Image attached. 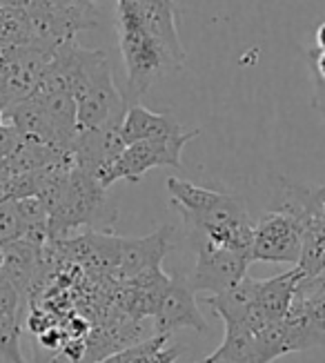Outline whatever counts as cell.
<instances>
[{"instance_id": "obj_1", "label": "cell", "mask_w": 325, "mask_h": 363, "mask_svg": "<svg viewBox=\"0 0 325 363\" xmlns=\"http://www.w3.org/2000/svg\"><path fill=\"white\" fill-rule=\"evenodd\" d=\"M116 27L130 96H143L154 83L185 65L183 45L169 43L127 0H116Z\"/></svg>"}, {"instance_id": "obj_2", "label": "cell", "mask_w": 325, "mask_h": 363, "mask_svg": "<svg viewBox=\"0 0 325 363\" xmlns=\"http://www.w3.org/2000/svg\"><path fill=\"white\" fill-rule=\"evenodd\" d=\"M116 220V205L107 199V189L87 172L72 167L65 192L56 210L50 214V241L65 236L81 225L112 228Z\"/></svg>"}, {"instance_id": "obj_3", "label": "cell", "mask_w": 325, "mask_h": 363, "mask_svg": "<svg viewBox=\"0 0 325 363\" xmlns=\"http://www.w3.org/2000/svg\"><path fill=\"white\" fill-rule=\"evenodd\" d=\"M198 136V130H185L178 136L169 138H156V140H138L122 150L118 161L112 167V185L116 181H130L138 183L149 169L154 167H181L183 161V147L190 143L192 138Z\"/></svg>"}, {"instance_id": "obj_4", "label": "cell", "mask_w": 325, "mask_h": 363, "mask_svg": "<svg viewBox=\"0 0 325 363\" xmlns=\"http://www.w3.org/2000/svg\"><path fill=\"white\" fill-rule=\"evenodd\" d=\"M196 267L192 277H188L194 290L219 294L236 286L243 277H247L250 257L241 255V252L214 245L200 234L196 239Z\"/></svg>"}, {"instance_id": "obj_5", "label": "cell", "mask_w": 325, "mask_h": 363, "mask_svg": "<svg viewBox=\"0 0 325 363\" xmlns=\"http://www.w3.org/2000/svg\"><path fill=\"white\" fill-rule=\"evenodd\" d=\"M303 252V232L294 218L283 212H268L254 225L252 261L263 263H294Z\"/></svg>"}, {"instance_id": "obj_6", "label": "cell", "mask_w": 325, "mask_h": 363, "mask_svg": "<svg viewBox=\"0 0 325 363\" xmlns=\"http://www.w3.org/2000/svg\"><path fill=\"white\" fill-rule=\"evenodd\" d=\"M196 290L190 286L188 277H172L161 298V306L154 314V333L172 337L176 330L192 328L198 335H207L210 325L196 306Z\"/></svg>"}, {"instance_id": "obj_7", "label": "cell", "mask_w": 325, "mask_h": 363, "mask_svg": "<svg viewBox=\"0 0 325 363\" xmlns=\"http://www.w3.org/2000/svg\"><path fill=\"white\" fill-rule=\"evenodd\" d=\"M169 286V277L161 270V265L132 277L130 281L120 283V308L132 321H141L145 317H154L161 306V298Z\"/></svg>"}, {"instance_id": "obj_8", "label": "cell", "mask_w": 325, "mask_h": 363, "mask_svg": "<svg viewBox=\"0 0 325 363\" xmlns=\"http://www.w3.org/2000/svg\"><path fill=\"white\" fill-rule=\"evenodd\" d=\"M169 236H172V228L165 225L149 236H143V239H120V259L114 272L118 277V286L149 270V267L161 265L172 247Z\"/></svg>"}, {"instance_id": "obj_9", "label": "cell", "mask_w": 325, "mask_h": 363, "mask_svg": "<svg viewBox=\"0 0 325 363\" xmlns=\"http://www.w3.org/2000/svg\"><path fill=\"white\" fill-rule=\"evenodd\" d=\"M185 128L169 114L149 112L143 105H127L125 116L120 123V134L125 145L138 143V140H156L183 134Z\"/></svg>"}, {"instance_id": "obj_10", "label": "cell", "mask_w": 325, "mask_h": 363, "mask_svg": "<svg viewBox=\"0 0 325 363\" xmlns=\"http://www.w3.org/2000/svg\"><path fill=\"white\" fill-rule=\"evenodd\" d=\"M303 272L299 265H294L290 272H283L278 277H272L268 281H258V296H256V308L266 314V317L281 321L292 306L294 292L301 281Z\"/></svg>"}, {"instance_id": "obj_11", "label": "cell", "mask_w": 325, "mask_h": 363, "mask_svg": "<svg viewBox=\"0 0 325 363\" xmlns=\"http://www.w3.org/2000/svg\"><path fill=\"white\" fill-rule=\"evenodd\" d=\"M256 296H258V279L243 277L229 290L207 296L205 303L219 314L225 325H232V323H243V319L256 306Z\"/></svg>"}, {"instance_id": "obj_12", "label": "cell", "mask_w": 325, "mask_h": 363, "mask_svg": "<svg viewBox=\"0 0 325 363\" xmlns=\"http://www.w3.org/2000/svg\"><path fill=\"white\" fill-rule=\"evenodd\" d=\"M40 250L42 247L25 239L3 245V270H0V277L7 279L21 294H25V290L29 288V283H32L36 274Z\"/></svg>"}, {"instance_id": "obj_13", "label": "cell", "mask_w": 325, "mask_h": 363, "mask_svg": "<svg viewBox=\"0 0 325 363\" xmlns=\"http://www.w3.org/2000/svg\"><path fill=\"white\" fill-rule=\"evenodd\" d=\"M169 337L154 335L143 343H134L130 348L114 354L116 363H174L181 350L167 348Z\"/></svg>"}, {"instance_id": "obj_14", "label": "cell", "mask_w": 325, "mask_h": 363, "mask_svg": "<svg viewBox=\"0 0 325 363\" xmlns=\"http://www.w3.org/2000/svg\"><path fill=\"white\" fill-rule=\"evenodd\" d=\"M219 350L227 354L234 363H266L258 352V345L252 333L243 323L225 325V339L219 345Z\"/></svg>"}, {"instance_id": "obj_15", "label": "cell", "mask_w": 325, "mask_h": 363, "mask_svg": "<svg viewBox=\"0 0 325 363\" xmlns=\"http://www.w3.org/2000/svg\"><path fill=\"white\" fill-rule=\"evenodd\" d=\"M32 43L34 36L27 11L0 7V47H25Z\"/></svg>"}, {"instance_id": "obj_16", "label": "cell", "mask_w": 325, "mask_h": 363, "mask_svg": "<svg viewBox=\"0 0 325 363\" xmlns=\"http://www.w3.org/2000/svg\"><path fill=\"white\" fill-rule=\"evenodd\" d=\"M25 236V223L21 218L16 199H0V245L13 243Z\"/></svg>"}, {"instance_id": "obj_17", "label": "cell", "mask_w": 325, "mask_h": 363, "mask_svg": "<svg viewBox=\"0 0 325 363\" xmlns=\"http://www.w3.org/2000/svg\"><path fill=\"white\" fill-rule=\"evenodd\" d=\"M0 354L11 363H27L21 352L18 317H0Z\"/></svg>"}, {"instance_id": "obj_18", "label": "cell", "mask_w": 325, "mask_h": 363, "mask_svg": "<svg viewBox=\"0 0 325 363\" xmlns=\"http://www.w3.org/2000/svg\"><path fill=\"white\" fill-rule=\"evenodd\" d=\"M312 83H314V96H312V103H314V107L319 109V112L325 116V81H321V78L312 76Z\"/></svg>"}, {"instance_id": "obj_19", "label": "cell", "mask_w": 325, "mask_h": 363, "mask_svg": "<svg viewBox=\"0 0 325 363\" xmlns=\"http://www.w3.org/2000/svg\"><path fill=\"white\" fill-rule=\"evenodd\" d=\"M312 76L325 81V52L321 50H314L312 54Z\"/></svg>"}, {"instance_id": "obj_20", "label": "cell", "mask_w": 325, "mask_h": 363, "mask_svg": "<svg viewBox=\"0 0 325 363\" xmlns=\"http://www.w3.org/2000/svg\"><path fill=\"white\" fill-rule=\"evenodd\" d=\"M36 0H0V7H11V9H29L34 7Z\"/></svg>"}, {"instance_id": "obj_21", "label": "cell", "mask_w": 325, "mask_h": 363, "mask_svg": "<svg viewBox=\"0 0 325 363\" xmlns=\"http://www.w3.org/2000/svg\"><path fill=\"white\" fill-rule=\"evenodd\" d=\"M200 363H234V361H232L227 354H223L221 350H216V352H212L207 359H203V361H200Z\"/></svg>"}, {"instance_id": "obj_22", "label": "cell", "mask_w": 325, "mask_h": 363, "mask_svg": "<svg viewBox=\"0 0 325 363\" xmlns=\"http://www.w3.org/2000/svg\"><path fill=\"white\" fill-rule=\"evenodd\" d=\"M314 40H317V50L325 52V21H323L321 25H319L317 34H314Z\"/></svg>"}, {"instance_id": "obj_23", "label": "cell", "mask_w": 325, "mask_h": 363, "mask_svg": "<svg viewBox=\"0 0 325 363\" xmlns=\"http://www.w3.org/2000/svg\"><path fill=\"white\" fill-rule=\"evenodd\" d=\"M5 109H7V107H5V103H3V101H0V125H3V123H5Z\"/></svg>"}, {"instance_id": "obj_24", "label": "cell", "mask_w": 325, "mask_h": 363, "mask_svg": "<svg viewBox=\"0 0 325 363\" xmlns=\"http://www.w3.org/2000/svg\"><path fill=\"white\" fill-rule=\"evenodd\" d=\"M321 214H323V218H325V196H323V203H321Z\"/></svg>"}, {"instance_id": "obj_25", "label": "cell", "mask_w": 325, "mask_h": 363, "mask_svg": "<svg viewBox=\"0 0 325 363\" xmlns=\"http://www.w3.org/2000/svg\"><path fill=\"white\" fill-rule=\"evenodd\" d=\"M0 270H3V245H0Z\"/></svg>"}, {"instance_id": "obj_26", "label": "cell", "mask_w": 325, "mask_h": 363, "mask_svg": "<svg viewBox=\"0 0 325 363\" xmlns=\"http://www.w3.org/2000/svg\"><path fill=\"white\" fill-rule=\"evenodd\" d=\"M321 187H323V189H325V183H323V185H321Z\"/></svg>"}, {"instance_id": "obj_27", "label": "cell", "mask_w": 325, "mask_h": 363, "mask_svg": "<svg viewBox=\"0 0 325 363\" xmlns=\"http://www.w3.org/2000/svg\"><path fill=\"white\" fill-rule=\"evenodd\" d=\"M91 3H94V0H91Z\"/></svg>"}]
</instances>
